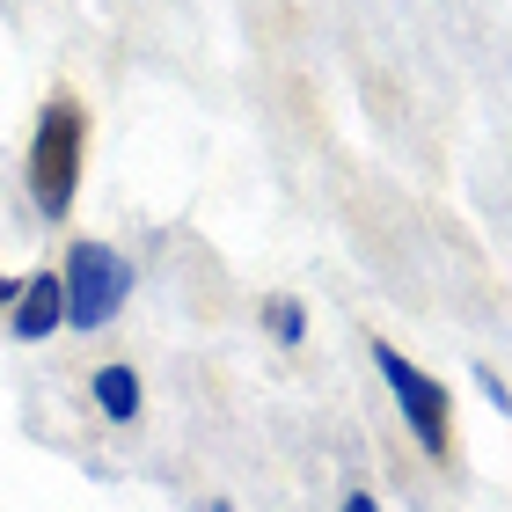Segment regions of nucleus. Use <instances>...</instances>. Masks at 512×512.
Instances as JSON below:
<instances>
[{"instance_id":"nucleus-3","label":"nucleus","mask_w":512,"mask_h":512,"mask_svg":"<svg viewBox=\"0 0 512 512\" xmlns=\"http://www.w3.org/2000/svg\"><path fill=\"white\" fill-rule=\"evenodd\" d=\"M374 366H381V381L395 388V403H403L410 432H417V447H425V454H447V447H454V432H447L454 395H447V381L417 374V366H410L403 352H395V344H374Z\"/></svg>"},{"instance_id":"nucleus-7","label":"nucleus","mask_w":512,"mask_h":512,"mask_svg":"<svg viewBox=\"0 0 512 512\" xmlns=\"http://www.w3.org/2000/svg\"><path fill=\"white\" fill-rule=\"evenodd\" d=\"M344 512H381V505L366 498V491H344Z\"/></svg>"},{"instance_id":"nucleus-8","label":"nucleus","mask_w":512,"mask_h":512,"mask_svg":"<svg viewBox=\"0 0 512 512\" xmlns=\"http://www.w3.org/2000/svg\"><path fill=\"white\" fill-rule=\"evenodd\" d=\"M15 286H22V278H0V308H8V300H15Z\"/></svg>"},{"instance_id":"nucleus-4","label":"nucleus","mask_w":512,"mask_h":512,"mask_svg":"<svg viewBox=\"0 0 512 512\" xmlns=\"http://www.w3.org/2000/svg\"><path fill=\"white\" fill-rule=\"evenodd\" d=\"M66 322V286L52 271H37V278H22L15 286V300H8V330L22 337V344H44Z\"/></svg>"},{"instance_id":"nucleus-2","label":"nucleus","mask_w":512,"mask_h":512,"mask_svg":"<svg viewBox=\"0 0 512 512\" xmlns=\"http://www.w3.org/2000/svg\"><path fill=\"white\" fill-rule=\"evenodd\" d=\"M59 286H66V322H74V330H103V322L125 308V293H132V264L118 249H103V242H74Z\"/></svg>"},{"instance_id":"nucleus-9","label":"nucleus","mask_w":512,"mask_h":512,"mask_svg":"<svg viewBox=\"0 0 512 512\" xmlns=\"http://www.w3.org/2000/svg\"><path fill=\"white\" fill-rule=\"evenodd\" d=\"M205 512H227V505H205Z\"/></svg>"},{"instance_id":"nucleus-1","label":"nucleus","mask_w":512,"mask_h":512,"mask_svg":"<svg viewBox=\"0 0 512 512\" xmlns=\"http://www.w3.org/2000/svg\"><path fill=\"white\" fill-rule=\"evenodd\" d=\"M81 147H88V110L74 96H52L37 110V139H30V198L44 220H66L74 213V191H81Z\"/></svg>"},{"instance_id":"nucleus-6","label":"nucleus","mask_w":512,"mask_h":512,"mask_svg":"<svg viewBox=\"0 0 512 512\" xmlns=\"http://www.w3.org/2000/svg\"><path fill=\"white\" fill-rule=\"evenodd\" d=\"M264 330H271V337H286V344H300V330H308L300 300H264Z\"/></svg>"},{"instance_id":"nucleus-5","label":"nucleus","mask_w":512,"mask_h":512,"mask_svg":"<svg viewBox=\"0 0 512 512\" xmlns=\"http://www.w3.org/2000/svg\"><path fill=\"white\" fill-rule=\"evenodd\" d=\"M96 403H103L110 425H132V417H139V374H132V366H103V374H96Z\"/></svg>"}]
</instances>
